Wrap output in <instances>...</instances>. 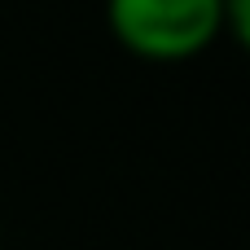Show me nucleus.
<instances>
[{
    "label": "nucleus",
    "mask_w": 250,
    "mask_h": 250,
    "mask_svg": "<svg viewBox=\"0 0 250 250\" xmlns=\"http://www.w3.org/2000/svg\"><path fill=\"white\" fill-rule=\"evenodd\" d=\"M105 18L145 57H189L224 31V0H105Z\"/></svg>",
    "instance_id": "nucleus-1"
}]
</instances>
